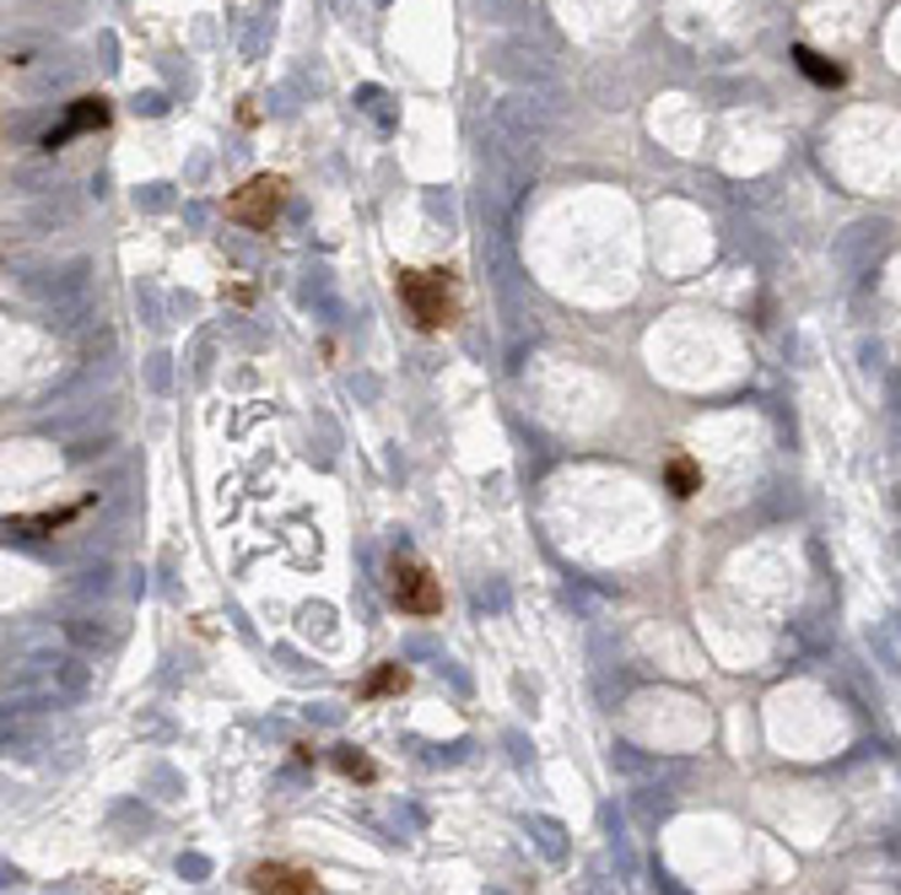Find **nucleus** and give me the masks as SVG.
<instances>
[{
  "label": "nucleus",
  "instance_id": "10",
  "mask_svg": "<svg viewBox=\"0 0 901 895\" xmlns=\"http://www.w3.org/2000/svg\"><path fill=\"white\" fill-rule=\"evenodd\" d=\"M335 766H340V771H346L351 782H378V766H373V760H367L362 749H351V745L335 749Z\"/></svg>",
  "mask_w": 901,
  "mask_h": 895
},
{
  "label": "nucleus",
  "instance_id": "4",
  "mask_svg": "<svg viewBox=\"0 0 901 895\" xmlns=\"http://www.w3.org/2000/svg\"><path fill=\"white\" fill-rule=\"evenodd\" d=\"M249 891L254 895H324V885L298 869V864H254L249 869Z\"/></svg>",
  "mask_w": 901,
  "mask_h": 895
},
{
  "label": "nucleus",
  "instance_id": "6",
  "mask_svg": "<svg viewBox=\"0 0 901 895\" xmlns=\"http://www.w3.org/2000/svg\"><path fill=\"white\" fill-rule=\"evenodd\" d=\"M92 502H71V507H54V513H16V518H5V534H27V540H38V534H54V529H65L71 518H82Z\"/></svg>",
  "mask_w": 901,
  "mask_h": 895
},
{
  "label": "nucleus",
  "instance_id": "9",
  "mask_svg": "<svg viewBox=\"0 0 901 895\" xmlns=\"http://www.w3.org/2000/svg\"><path fill=\"white\" fill-rule=\"evenodd\" d=\"M405 685H411V669H400V664H384V669H378V675L362 685V696L373 702V696H389V691H405Z\"/></svg>",
  "mask_w": 901,
  "mask_h": 895
},
{
  "label": "nucleus",
  "instance_id": "2",
  "mask_svg": "<svg viewBox=\"0 0 901 895\" xmlns=\"http://www.w3.org/2000/svg\"><path fill=\"white\" fill-rule=\"evenodd\" d=\"M281 205H287V178L281 173H254L243 189H233L227 194V222H238V227H249V232H271V222L281 216Z\"/></svg>",
  "mask_w": 901,
  "mask_h": 895
},
{
  "label": "nucleus",
  "instance_id": "5",
  "mask_svg": "<svg viewBox=\"0 0 901 895\" xmlns=\"http://www.w3.org/2000/svg\"><path fill=\"white\" fill-rule=\"evenodd\" d=\"M103 125H109V103H103V98H76V103H71V114H65V125H60V130H49V136H43V147L60 151L71 136H87V130H103Z\"/></svg>",
  "mask_w": 901,
  "mask_h": 895
},
{
  "label": "nucleus",
  "instance_id": "3",
  "mask_svg": "<svg viewBox=\"0 0 901 895\" xmlns=\"http://www.w3.org/2000/svg\"><path fill=\"white\" fill-rule=\"evenodd\" d=\"M389 598H395L400 615L433 620V615L443 609V583L433 578L427 562H416V556H395V562H389Z\"/></svg>",
  "mask_w": 901,
  "mask_h": 895
},
{
  "label": "nucleus",
  "instance_id": "7",
  "mask_svg": "<svg viewBox=\"0 0 901 895\" xmlns=\"http://www.w3.org/2000/svg\"><path fill=\"white\" fill-rule=\"evenodd\" d=\"M664 480H670L675 496H697V491H702V464H697L691 453H675L670 469H664Z\"/></svg>",
  "mask_w": 901,
  "mask_h": 895
},
{
  "label": "nucleus",
  "instance_id": "8",
  "mask_svg": "<svg viewBox=\"0 0 901 895\" xmlns=\"http://www.w3.org/2000/svg\"><path fill=\"white\" fill-rule=\"evenodd\" d=\"M793 60H799V71L810 76V81H821V87H842V65H831L826 54H815V49H793Z\"/></svg>",
  "mask_w": 901,
  "mask_h": 895
},
{
  "label": "nucleus",
  "instance_id": "1",
  "mask_svg": "<svg viewBox=\"0 0 901 895\" xmlns=\"http://www.w3.org/2000/svg\"><path fill=\"white\" fill-rule=\"evenodd\" d=\"M395 292L405 302V313L416 318V329H427V335L449 329L453 318H459V281H453V270H416V265H400V270H395Z\"/></svg>",
  "mask_w": 901,
  "mask_h": 895
}]
</instances>
